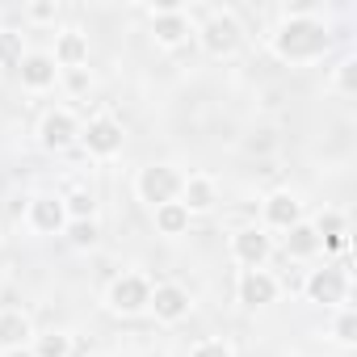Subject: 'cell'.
<instances>
[{
	"mask_svg": "<svg viewBox=\"0 0 357 357\" xmlns=\"http://www.w3.org/2000/svg\"><path fill=\"white\" fill-rule=\"evenodd\" d=\"M84 139H89V147H93V151H114V147L122 143V130H118L114 122H105V118H101V122H93V126H89V135H84Z\"/></svg>",
	"mask_w": 357,
	"mask_h": 357,
	"instance_id": "52a82bcc",
	"label": "cell"
},
{
	"mask_svg": "<svg viewBox=\"0 0 357 357\" xmlns=\"http://www.w3.org/2000/svg\"><path fill=\"white\" fill-rule=\"evenodd\" d=\"M240 294H244V303H252V307H257V303H269V298H273V282H269L265 273H248L244 286H240Z\"/></svg>",
	"mask_w": 357,
	"mask_h": 357,
	"instance_id": "8fae6325",
	"label": "cell"
},
{
	"mask_svg": "<svg viewBox=\"0 0 357 357\" xmlns=\"http://www.w3.org/2000/svg\"><path fill=\"white\" fill-rule=\"evenodd\" d=\"M22 76H26V84H51L55 68H51V59L34 55V59H26V63H22Z\"/></svg>",
	"mask_w": 357,
	"mask_h": 357,
	"instance_id": "7c38bea8",
	"label": "cell"
},
{
	"mask_svg": "<svg viewBox=\"0 0 357 357\" xmlns=\"http://www.w3.org/2000/svg\"><path fill=\"white\" fill-rule=\"evenodd\" d=\"M34 223L43 227V231H55L59 223H63V211H59V202H34Z\"/></svg>",
	"mask_w": 357,
	"mask_h": 357,
	"instance_id": "4fadbf2b",
	"label": "cell"
},
{
	"mask_svg": "<svg viewBox=\"0 0 357 357\" xmlns=\"http://www.w3.org/2000/svg\"><path fill=\"white\" fill-rule=\"evenodd\" d=\"M185 307H190V298L176 290V286H160V290H155V311H160L164 319H176Z\"/></svg>",
	"mask_w": 357,
	"mask_h": 357,
	"instance_id": "9c48e42d",
	"label": "cell"
},
{
	"mask_svg": "<svg viewBox=\"0 0 357 357\" xmlns=\"http://www.w3.org/2000/svg\"><path fill=\"white\" fill-rule=\"evenodd\" d=\"M194 357H231V353H227L223 344H198V349H194Z\"/></svg>",
	"mask_w": 357,
	"mask_h": 357,
	"instance_id": "7402d4cb",
	"label": "cell"
},
{
	"mask_svg": "<svg viewBox=\"0 0 357 357\" xmlns=\"http://www.w3.org/2000/svg\"><path fill=\"white\" fill-rule=\"evenodd\" d=\"M43 139H47L51 147H68V143L76 139V122H72L68 114H51V118L43 122Z\"/></svg>",
	"mask_w": 357,
	"mask_h": 357,
	"instance_id": "8992f818",
	"label": "cell"
},
{
	"mask_svg": "<svg viewBox=\"0 0 357 357\" xmlns=\"http://www.w3.org/2000/svg\"><path fill=\"white\" fill-rule=\"evenodd\" d=\"M68 353V336H47L43 340V357H63Z\"/></svg>",
	"mask_w": 357,
	"mask_h": 357,
	"instance_id": "ffe728a7",
	"label": "cell"
},
{
	"mask_svg": "<svg viewBox=\"0 0 357 357\" xmlns=\"http://www.w3.org/2000/svg\"><path fill=\"white\" fill-rule=\"evenodd\" d=\"M155 34H160L164 43H176V38L185 34V22H181V17H172V13H168V17H155Z\"/></svg>",
	"mask_w": 357,
	"mask_h": 357,
	"instance_id": "e0dca14e",
	"label": "cell"
},
{
	"mask_svg": "<svg viewBox=\"0 0 357 357\" xmlns=\"http://www.w3.org/2000/svg\"><path fill=\"white\" fill-rule=\"evenodd\" d=\"M353 332H357V319L344 315V319H340V340H353Z\"/></svg>",
	"mask_w": 357,
	"mask_h": 357,
	"instance_id": "cb8c5ba5",
	"label": "cell"
},
{
	"mask_svg": "<svg viewBox=\"0 0 357 357\" xmlns=\"http://www.w3.org/2000/svg\"><path fill=\"white\" fill-rule=\"evenodd\" d=\"M9 357H26V353H9Z\"/></svg>",
	"mask_w": 357,
	"mask_h": 357,
	"instance_id": "484cf974",
	"label": "cell"
},
{
	"mask_svg": "<svg viewBox=\"0 0 357 357\" xmlns=\"http://www.w3.org/2000/svg\"><path fill=\"white\" fill-rule=\"evenodd\" d=\"M236 38H240V30H236L231 17H215V22L206 26V47H211V51H231Z\"/></svg>",
	"mask_w": 357,
	"mask_h": 357,
	"instance_id": "5b68a950",
	"label": "cell"
},
{
	"mask_svg": "<svg viewBox=\"0 0 357 357\" xmlns=\"http://www.w3.org/2000/svg\"><path fill=\"white\" fill-rule=\"evenodd\" d=\"M185 223H190V211H185V206L164 202V211H160V227H164V231H181Z\"/></svg>",
	"mask_w": 357,
	"mask_h": 357,
	"instance_id": "2e32d148",
	"label": "cell"
},
{
	"mask_svg": "<svg viewBox=\"0 0 357 357\" xmlns=\"http://www.w3.org/2000/svg\"><path fill=\"white\" fill-rule=\"evenodd\" d=\"M109 298H114L118 311H139L151 294H147V282H143V278H122V282H114Z\"/></svg>",
	"mask_w": 357,
	"mask_h": 357,
	"instance_id": "3957f363",
	"label": "cell"
},
{
	"mask_svg": "<svg viewBox=\"0 0 357 357\" xmlns=\"http://www.w3.org/2000/svg\"><path fill=\"white\" fill-rule=\"evenodd\" d=\"M176 190H181V176L172 168H147L143 172V198L147 202H168Z\"/></svg>",
	"mask_w": 357,
	"mask_h": 357,
	"instance_id": "7a4b0ae2",
	"label": "cell"
},
{
	"mask_svg": "<svg viewBox=\"0 0 357 357\" xmlns=\"http://www.w3.org/2000/svg\"><path fill=\"white\" fill-rule=\"evenodd\" d=\"M72 211H76V215H89V211H93V198H89V194H72Z\"/></svg>",
	"mask_w": 357,
	"mask_h": 357,
	"instance_id": "603a6c76",
	"label": "cell"
},
{
	"mask_svg": "<svg viewBox=\"0 0 357 357\" xmlns=\"http://www.w3.org/2000/svg\"><path fill=\"white\" fill-rule=\"evenodd\" d=\"M307 290H311V298H319V303H340L344 278H340L336 269H324V273H315V278L307 282Z\"/></svg>",
	"mask_w": 357,
	"mask_h": 357,
	"instance_id": "277c9868",
	"label": "cell"
},
{
	"mask_svg": "<svg viewBox=\"0 0 357 357\" xmlns=\"http://www.w3.org/2000/svg\"><path fill=\"white\" fill-rule=\"evenodd\" d=\"M278 47H282L290 59H303V55L324 51V47H328V34H324L319 26H311V22H294V26H286V30H282Z\"/></svg>",
	"mask_w": 357,
	"mask_h": 357,
	"instance_id": "6da1fadb",
	"label": "cell"
},
{
	"mask_svg": "<svg viewBox=\"0 0 357 357\" xmlns=\"http://www.w3.org/2000/svg\"><path fill=\"white\" fill-rule=\"evenodd\" d=\"M269 219H273L278 227H294V223H298V202H294L290 194L269 198Z\"/></svg>",
	"mask_w": 357,
	"mask_h": 357,
	"instance_id": "30bf717a",
	"label": "cell"
},
{
	"mask_svg": "<svg viewBox=\"0 0 357 357\" xmlns=\"http://www.w3.org/2000/svg\"><path fill=\"white\" fill-rule=\"evenodd\" d=\"M190 206H211V185L206 181H194L190 185Z\"/></svg>",
	"mask_w": 357,
	"mask_h": 357,
	"instance_id": "d6986e66",
	"label": "cell"
},
{
	"mask_svg": "<svg viewBox=\"0 0 357 357\" xmlns=\"http://www.w3.org/2000/svg\"><path fill=\"white\" fill-rule=\"evenodd\" d=\"M0 55H5V59L17 55V43H13V38H0Z\"/></svg>",
	"mask_w": 357,
	"mask_h": 357,
	"instance_id": "d4e9b609",
	"label": "cell"
},
{
	"mask_svg": "<svg viewBox=\"0 0 357 357\" xmlns=\"http://www.w3.org/2000/svg\"><path fill=\"white\" fill-rule=\"evenodd\" d=\"M72 240H76V244H93V240H97V227H93V223H76V227H72Z\"/></svg>",
	"mask_w": 357,
	"mask_h": 357,
	"instance_id": "44dd1931",
	"label": "cell"
},
{
	"mask_svg": "<svg viewBox=\"0 0 357 357\" xmlns=\"http://www.w3.org/2000/svg\"><path fill=\"white\" fill-rule=\"evenodd\" d=\"M26 336V319L22 315H0V344H17Z\"/></svg>",
	"mask_w": 357,
	"mask_h": 357,
	"instance_id": "9a60e30c",
	"label": "cell"
},
{
	"mask_svg": "<svg viewBox=\"0 0 357 357\" xmlns=\"http://www.w3.org/2000/svg\"><path fill=\"white\" fill-rule=\"evenodd\" d=\"M319 244V236L311 231V227H290V240H286V248L294 252V257H303V252H311Z\"/></svg>",
	"mask_w": 357,
	"mask_h": 357,
	"instance_id": "5bb4252c",
	"label": "cell"
},
{
	"mask_svg": "<svg viewBox=\"0 0 357 357\" xmlns=\"http://www.w3.org/2000/svg\"><path fill=\"white\" fill-rule=\"evenodd\" d=\"M59 59H68V63L84 59V38H80V34H68V38L59 43Z\"/></svg>",
	"mask_w": 357,
	"mask_h": 357,
	"instance_id": "ac0fdd59",
	"label": "cell"
},
{
	"mask_svg": "<svg viewBox=\"0 0 357 357\" xmlns=\"http://www.w3.org/2000/svg\"><path fill=\"white\" fill-rule=\"evenodd\" d=\"M236 252H240V261L257 265V261H265V252H269V240H265L261 231H240V236H236Z\"/></svg>",
	"mask_w": 357,
	"mask_h": 357,
	"instance_id": "ba28073f",
	"label": "cell"
}]
</instances>
